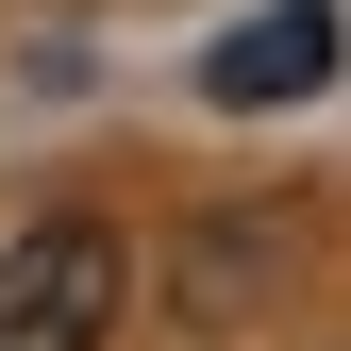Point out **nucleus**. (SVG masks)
Listing matches in <instances>:
<instances>
[{
  "label": "nucleus",
  "instance_id": "1",
  "mask_svg": "<svg viewBox=\"0 0 351 351\" xmlns=\"http://www.w3.org/2000/svg\"><path fill=\"white\" fill-rule=\"evenodd\" d=\"M117 285H134V251L101 217H17L0 234V351H101Z\"/></svg>",
  "mask_w": 351,
  "mask_h": 351
},
{
  "label": "nucleus",
  "instance_id": "2",
  "mask_svg": "<svg viewBox=\"0 0 351 351\" xmlns=\"http://www.w3.org/2000/svg\"><path fill=\"white\" fill-rule=\"evenodd\" d=\"M335 51H351V34H335V0H268L251 34H217V51H201V101H217V117L318 101V84H335Z\"/></svg>",
  "mask_w": 351,
  "mask_h": 351
},
{
  "label": "nucleus",
  "instance_id": "3",
  "mask_svg": "<svg viewBox=\"0 0 351 351\" xmlns=\"http://www.w3.org/2000/svg\"><path fill=\"white\" fill-rule=\"evenodd\" d=\"M268 285H285V268H268V234H251V217H201V234H184V285H167V301H184L201 335H234Z\"/></svg>",
  "mask_w": 351,
  "mask_h": 351
}]
</instances>
